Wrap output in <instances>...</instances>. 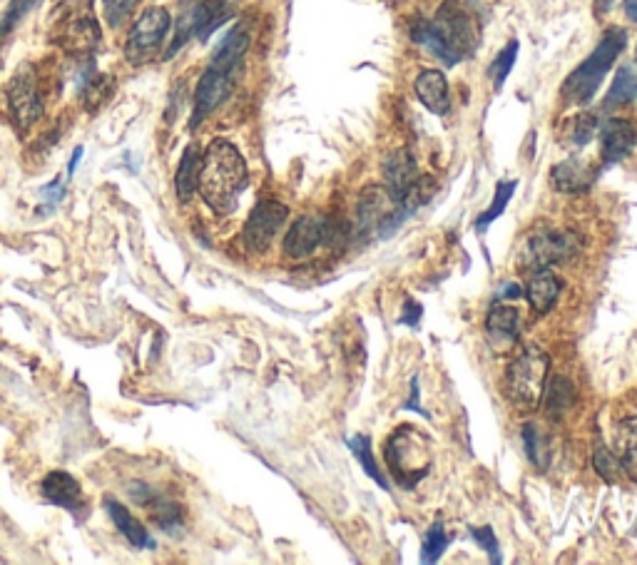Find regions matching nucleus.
I'll return each mask as SVG.
<instances>
[{"mask_svg": "<svg viewBox=\"0 0 637 565\" xmlns=\"http://www.w3.org/2000/svg\"><path fill=\"white\" fill-rule=\"evenodd\" d=\"M8 108L20 130L33 127L40 120V115H43V98H40L38 78H35V70L30 65H23V68L15 70L13 80L8 85Z\"/></svg>", "mask_w": 637, "mask_h": 565, "instance_id": "9", "label": "nucleus"}, {"mask_svg": "<svg viewBox=\"0 0 637 565\" xmlns=\"http://www.w3.org/2000/svg\"><path fill=\"white\" fill-rule=\"evenodd\" d=\"M593 466L595 471L600 473V478L608 483H615L618 481V473L623 471V466H620L618 456H615L613 451H608L605 446H598L593 453Z\"/></svg>", "mask_w": 637, "mask_h": 565, "instance_id": "31", "label": "nucleus"}, {"mask_svg": "<svg viewBox=\"0 0 637 565\" xmlns=\"http://www.w3.org/2000/svg\"><path fill=\"white\" fill-rule=\"evenodd\" d=\"M239 68H224V65L210 63L202 73L200 83L195 90V115H192V127L200 125L207 115H212L224 100L232 95L237 85Z\"/></svg>", "mask_w": 637, "mask_h": 565, "instance_id": "10", "label": "nucleus"}, {"mask_svg": "<svg viewBox=\"0 0 637 565\" xmlns=\"http://www.w3.org/2000/svg\"><path fill=\"white\" fill-rule=\"evenodd\" d=\"M127 493H130L132 501L137 503V506L147 508L150 511V516L155 518L157 526L162 528V531L167 533H175L177 528H180V521H182V511L177 503L167 501L165 496H162L160 491H155V488H150L147 483H130L127 486Z\"/></svg>", "mask_w": 637, "mask_h": 565, "instance_id": "13", "label": "nucleus"}, {"mask_svg": "<svg viewBox=\"0 0 637 565\" xmlns=\"http://www.w3.org/2000/svg\"><path fill=\"white\" fill-rule=\"evenodd\" d=\"M172 28V18L165 8L152 5V8L142 10L140 18L132 23L130 33H127L125 43V58L130 65H145L160 53L165 45L167 33Z\"/></svg>", "mask_w": 637, "mask_h": 565, "instance_id": "5", "label": "nucleus"}, {"mask_svg": "<svg viewBox=\"0 0 637 565\" xmlns=\"http://www.w3.org/2000/svg\"><path fill=\"white\" fill-rule=\"evenodd\" d=\"M635 60H637V50H635Z\"/></svg>", "mask_w": 637, "mask_h": 565, "instance_id": "41", "label": "nucleus"}, {"mask_svg": "<svg viewBox=\"0 0 637 565\" xmlns=\"http://www.w3.org/2000/svg\"><path fill=\"white\" fill-rule=\"evenodd\" d=\"M40 0H10V5L5 8L3 18H0V38L3 35H10L20 23H23L25 15L38 5Z\"/></svg>", "mask_w": 637, "mask_h": 565, "instance_id": "30", "label": "nucleus"}, {"mask_svg": "<svg viewBox=\"0 0 637 565\" xmlns=\"http://www.w3.org/2000/svg\"><path fill=\"white\" fill-rule=\"evenodd\" d=\"M615 456L623 471L637 483V416H628L615 429Z\"/></svg>", "mask_w": 637, "mask_h": 565, "instance_id": "22", "label": "nucleus"}, {"mask_svg": "<svg viewBox=\"0 0 637 565\" xmlns=\"http://www.w3.org/2000/svg\"><path fill=\"white\" fill-rule=\"evenodd\" d=\"M411 38L424 45L441 63L458 65L476 50L478 28L473 23V15L463 5H458L456 0H446L436 10L433 20H416L411 25Z\"/></svg>", "mask_w": 637, "mask_h": 565, "instance_id": "2", "label": "nucleus"}, {"mask_svg": "<svg viewBox=\"0 0 637 565\" xmlns=\"http://www.w3.org/2000/svg\"><path fill=\"white\" fill-rule=\"evenodd\" d=\"M416 98L421 100V105L428 113L443 117L451 110V93H448V80L441 70H421L419 78L414 83Z\"/></svg>", "mask_w": 637, "mask_h": 565, "instance_id": "16", "label": "nucleus"}, {"mask_svg": "<svg viewBox=\"0 0 637 565\" xmlns=\"http://www.w3.org/2000/svg\"><path fill=\"white\" fill-rule=\"evenodd\" d=\"M560 292H563V282L550 269H538L528 279L526 297L535 314H548L555 307V302H558Z\"/></svg>", "mask_w": 637, "mask_h": 565, "instance_id": "18", "label": "nucleus"}, {"mask_svg": "<svg viewBox=\"0 0 637 565\" xmlns=\"http://www.w3.org/2000/svg\"><path fill=\"white\" fill-rule=\"evenodd\" d=\"M80 160H83V147H75L73 160H70V165H68V172H70V175H73L75 167H78V162H80Z\"/></svg>", "mask_w": 637, "mask_h": 565, "instance_id": "40", "label": "nucleus"}, {"mask_svg": "<svg viewBox=\"0 0 637 565\" xmlns=\"http://www.w3.org/2000/svg\"><path fill=\"white\" fill-rule=\"evenodd\" d=\"M625 48H628V33L623 28L613 25V28L605 30L593 53L565 78L563 88H560V95H563L565 103L588 105L600 90V85H603L608 70L613 68L615 60L623 55Z\"/></svg>", "mask_w": 637, "mask_h": 565, "instance_id": "3", "label": "nucleus"}, {"mask_svg": "<svg viewBox=\"0 0 637 565\" xmlns=\"http://www.w3.org/2000/svg\"><path fill=\"white\" fill-rule=\"evenodd\" d=\"M523 294V289L518 287V284H506V287L501 289V292L496 294V299H516V297H521Z\"/></svg>", "mask_w": 637, "mask_h": 565, "instance_id": "37", "label": "nucleus"}, {"mask_svg": "<svg viewBox=\"0 0 637 565\" xmlns=\"http://www.w3.org/2000/svg\"><path fill=\"white\" fill-rule=\"evenodd\" d=\"M100 40V30L93 15H75L63 30V43L68 48H93Z\"/></svg>", "mask_w": 637, "mask_h": 565, "instance_id": "24", "label": "nucleus"}, {"mask_svg": "<svg viewBox=\"0 0 637 565\" xmlns=\"http://www.w3.org/2000/svg\"><path fill=\"white\" fill-rule=\"evenodd\" d=\"M516 58H518V40H511V43H508L506 48L496 55L491 68H488V75H491L496 90L503 88V83H506L508 75H511L513 65H516Z\"/></svg>", "mask_w": 637, "mask_h": 565, "instance_id": "28", "label": "nucleus"}, {"mask_svg": "<svg viewBox=\"0 0 637 565\" xmlns=\"http://www.w3.org/2000/svg\"><path fill=\"white\" fill-rule=\"evenodd\" d=\"M518 332H521V319H518L516 309L508 304H493L486 319V337L491 349L496 354L511 351L518 341Z\"/></svg>", "mask_w": 637, "mask_h": 565, "instance_id": "14", "label": "nucleus"}, {"mask_svg": "<svg viewBox=\"0 0 637 565\" xmlns=\"http://www.w3.org/2000/svg\"><path fill=\"white\" fill-rule=\"evenodd\" d=\"M550 182L558 192H565V195H578V192H585L593 182V170L585 165L580 157H568V160L558 162V165L550 170Z\"/></svg>", "mask_w": 637, "mask_h": 565, "instance_id": "17", "label": "nucleus"}, {"mask_svg": "<svg viewBox=\"0 0 637 565\" xmlns=\"http://www.w3.org/2000/svg\"><path fill=\"white\" fill-rule=\"evenodd\" d=\"M471 536L476 538L478 546L483 548V551L491 553V561L493 563H501V548H498V541L496 536H493L491 528H471Z\"/></svg>", "mask_w": 637, "mask_h": 565, "instance_id": "35", "label": "nucleus"}, {"mask_svg": "<svg viewBox=\"0 0 637 565\" xmlns=\"http://www.w3.org/2000/svg\"><path fill=\"white\" fill-rule=\"evenodd\" d=\"M580 252V239L573 232H535L523 249L518 267L523 272H538L558 262H568Z\"/></svg>", "mask_w": 637, "mask_h": 565, "instance_id": "7", "label": "nucleus"}, {"mask_svg": "<svg viewBox=\"0 0 637 565\" xmlns=\"http://www.w3.org/2000/svg\"><path fill=\"white\" fill-rule=\"evenodd\" d=\"M406 307L411 309V314L406 312L404 322L411 324V327H416V322H419V317H421V307H419V304H414V302H409V304H406Z\"/></svg>", "mask_w": 637, "mask_h": 565, "instance_id": "38", "label": "nucleus"}, {"mask_svg": "<svg viewBox=\"0 0 637 565\" xmlns=\"http://www.w3.org/2000/svg\"><path fill=\"white\" fill-rule=\"evenodd\" d=\"M550 359L545 351L528 346L506 371V396L521 414H533L540 406L548 384Z\"/></svg>", "mask_w": 637, "mask_h": 565, "instance_id": "4", "label": "nucleus"}, {"mask_svg": "<svg viewBox=\"0 0 637 565\" xmlns=\"http://www.w3.org/2000/svg\"><path fill=\"white\" fill-rule=\"evenodd\" d=\"M523 444H526V453L528 458L535 463L538 468H543L545 463H548V453H545V446H543V439H540L538 429H535L533 424H526L523 426Z\"/></svg>", "mask_w": 637, "mask_h": 565, "instance_id": "33", "label": "nucleus"}, {"mask_svg": "<svg viewBox=\"0 0 637 565\" xmlns=\"http://www.w3.org/2000/svg\"><path fill=\"white\" fill-rule=\"evenodd\" d=\"M448 543H451V536L446 533V528H443L441 521L433 523L431 528L426 531V543H424V556H421V561L424 563H436L438 558L443 556V551L448 548Z\"/></svg>", "mask_w": 637, "mask_h": 565, "instance_id": "29", "label": "nucleus"}, {"mask_svg": "<svg viewBox=\"0 0 637 565\" xmlns=\"http://www.w3.org/2000/svg\"><path fill=\"white\" fill-rule=\"evenodd\" d=\"M247 182V162L242 152L222 137L212 140L202 155L200 180H197V190L205 205L217 215H229L237 207Z\"/></svg>", "mask_w": 637, "mask_h": 565, "instance_id": "1", "label": "nucleus"}, {"mask_svg": "<svg viewBox=\"0 0 637 565\" xmlns=\"http://www.w3.org/2000/svg\"><path fill=\"white\" fill-rule=\"evenodd\" d=\"M137 0H103V13L110 28H120L135 10Z\"/></svg>", "mask_w": 637, "mask_h": 565, "instance_id": "32", "label": "nucleus"}, {"mask_svg": "<svg viewBox=\"0 0 637 565\" xmlns=\"http://www.w3.org/2000/svg\"><path fill=\"white\" fill-rule=\"evenodd\" d=\"M623 8H625V15H628V18L637 25V0H623Z\"/></svg>", "mask_w": 637, "mask_h": 565, "instance_id": "39", "label": "nucleus"}, {"mask_svg": "<svg viewBox=\"0 0 637 565\" xmlns=\"http://www.w3.org/2000/svg\"><path fill=\"white\" fill-rule=\"evenodd\" d=\"M545 386H548V394H543L545 396V411L550 414V419H555V421L563 419V416L568 414V411L573 409V404H575L573 384H570L565 376H553V379H550V384H545Z\"/></svg>", "mask_w": 637, "mask_h": 565, "instance_id": "23", "label": "nucleus"}, {"mask_svg": "<svg viewBox=\"0 0 637 565\" xmlns=\"http://www.w3.org/2000/svg\"><path fill=\"white\" fill-rule=\"evenodd\" d=\"M637 98V75L633 65H623L615 75L613 85L608 90V98H605V108H623L630 105Z\"/></svg>", "mask_w": 637, "mask_h": 565, "instance_id": "25", "label": "nucleus"}, {"mask_svg": "<svg viewBox=\"0 0 637 565\" xmlns=\"http://www.w3.org/2000/svg\"><path fill=\"white\" fill-rule=\"evenodd\" d=\"M595 132H598V120H595V115L580 113V115L573 120V130H570V140H573L575 145L583 147V145H588L590 140H593Z\"/></svg>", "mask_w": 637, "mask_h": 565, "instance_id": "34", "label": "nucleus"}, {"mask_svg": "<svg viewBox=\"0 0 637 565\" xmlns=\"http://www.w3.org/2000/svg\"><path fill=\"white\" fill-rule=\"evenodd\" d=\"M105 508L107 513H110L112 523L117 526V531L127 538V543H130L132 548H137V551H142V548H150L152 551V548H155V541H152L147 528L140 523V518L132 516V513L127 511L120 501H115V498H105Z\"/></svg>", "mask_w": 637, "mask_h": 565, "instance_id": "19", "label": "nucleus"}, {"mask_svg": "<svg viewBox=\"0 0 637 565\" xmlns=\"http://www.w3.org/2000/svg\"><path fill=\"white\" fill-rule=\"evenodd\" d=\"M334 227L324 215H304L289 227L287 239H284V254L292 259H307L324 242H329Z\"/></svg>", "mask_w": 637, "mask_h": 565, "instance_id": "11", "label": "nucleus"}, {"mask_svg": "<svg viewBox=\"0 0 637 565\" xmlns=\"http://www.w3.org/2000/svg\"><path fill=\"white\" fill-rule=\"evenodd\" d=\"M229 18V8L224 0H187L180 20H177V33L167 48L165 58H172L190 38H207Z\"/></svg>", "mask_w": 637, "mask_h": 565, "instance_id": "6", "label": "nucleus"}, {"mask_svg": "<svg viewBox=\"0 0 637 565\" xmlns=\"http://www.w3.org/2000/svg\"><path fill=\"white\" fill-rule=\"evenodd\" d=\"M600 142H603V162L605 165H615V162L625 160L637 145V130L630 120L625 117H610L600 130Z\"/></svg>", "mask_w": 637, "mask_h": 565, "instance_id": "15", "label": "nucleus"}, {"mask_svg": "<svg viewBox=\"0 0 637 565\" xmlns=\"http://www.w3.org/2000/svg\"><path fill=\"white\" fill-rule=\"evenodd\" d=\"M40 491H43V496L48 498L53 506L65 508V511H70L73 516H80V513L88 511V506H85L83 486H80V481L73 476V473L50 471L48 476L43 478V483H40Z\"/></svg>", "mask_w": 637, "mask_h": 565, "instance_id": "12", "label": "nucleus"}, {"mask_svg": "<svg viewBox=\"0 0 637 565\" xmlns=\"http://www.w3.org/2000/svg\"><path fill=\"white\" fill-rule=\"evenodd\" d=\"M200 147L192 142V145L185 147V152H182V160L180 165H177V175H175V192H177V200L182 202V205H187V202L195 197L197 192V180H200Z\"/></svg>", "mask_w": 637, "mask_h": 565, "instance_id": "20", "label": "nucleus"}, {"mask_svg": "<svg viewBox=\"0 0 637 565\" xmlns=\"http://www.w3.org/2000/svg\"><path fill=\"white\" fill-rule=\"evenodd\" d=\"M516 182H498V187H496V197H493V205L488 207L486 212H483L481 217H478V222H476V229L478 232H486V227L491 225V222H496L498 217L503 215V210H506L508 207V202H511V197H513V192H516Z\"/></svg>", "mask_w": 637, "mask_h": 565, "instance_id": "27", "label": "nucleus"}, {"mask_svg": "<svg viewBox=\"0 0 637 565\" xmlns=\"http://www.w3.org/2000/svg\"><path fill=\"white\" fill-rule=\"evenodd\" d=\"M63 192H65V182L60 180V177H55L50 185H45L43 190H40V197H43L45 202V210H55V207L63 202Z\"/></svg>", "mask_w": 637, "mask_h": 565, "instance_id": "36", "label": "nucleus"}, {"mask_svg": "<svg viewBox=\"0 0 637 565\" xmlns=\"http://www.w3.org/2000/svg\"><path fill=\"white\" fill-rule=\"evenodd\" d=\"M289 220V207L282 205L277 200H262L257 202V207L252 210L249 220L244 222L242 239L244 247L254 254L267 252L269 244L274 242V237L279 234V229L284 227V222Z\"/></svg>", "mask_w": 637, "mask_h": 565, "instance_id": "8", "label": "nucleus"}, {"mask_svg": "<svg viewBox=\"0 0 637 565\" xmlns=\"http://www.w3.org/2000/svg\"><path fill=\"white\" fill-rule=\"evenodd\" d=\"M249 48V30L244 25H234L227 35L222 38V43L214 48L212 60L214 65H224V68H242V60L247 55Z\"/></svg>", "mask_w": 637, "mask_h": 565, "instance_id": "21", "label": "nucleus"}, {"mask_svg": "<svg viewBox=\"0 0 637 565\" xmlns=\"http://www.w3.org/2000/svg\"><path fill=\"white\" fill-rule=\"evenodd\" d=\"M346 446H349V449L354 451L356 461H359L361 466H364V471L369 473V476L374 478V481L379 483L381 488H389V481H386V478L381 476L379 466H376L374 456H371V441L366 439L364 434H356V436H351V439H346Z\"/></svg>", "mask_w": 637, "mask_h": 565, "instance_id": "26", "label": "nucleus"}]
</instances>
